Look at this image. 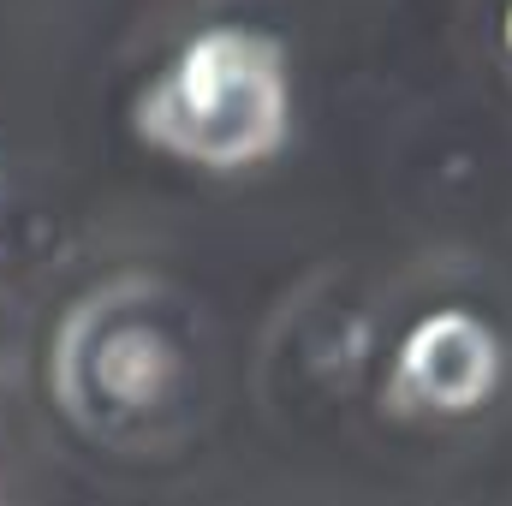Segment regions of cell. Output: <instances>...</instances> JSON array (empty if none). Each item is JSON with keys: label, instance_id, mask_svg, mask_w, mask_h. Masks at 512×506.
Instances as JSON below:
<instances>
[{"label": "cell", "instance_id": "6da1fadb", "mask_svg": "<svg viewBox=\"0 0 512 506\" xmlns=\"http://www.w3.org/2000/svg\"><path fill=\"white\" fill-rule=\"evenodd\" d=\"M131 120L155 149L191 167H251L274 155L292 126L286 48L245 24H215L173 54V66L143 90Z\"/></svg>", "mask_w": 512, "mask_h": 506}, {"label": "cell", "instance_id": "3957f363", "mask_svg": "<svg viewBox=\"0 0 512 506\" xmlns=\"http://www.w3.org/2000/svg\"><path fill=\"white\" fill-rule=\"evenodd\" d=\"M507 54H512V6H507Z\"/></svg>", "mask_w": 512, "mask_h": 506}, {"label": "cell", "instance_id": "7a4b0ae2", "mask_svg": "<svg viewBox=\"0 0 512 506\" xmlns=\"http://www.w3.org/2000/svg\"><path fill=\"white\" fill-rule=\"evenodd\" d=\"M501 381V340L471 310H435L423 316L399 358H393V399H411L423 411H477Z\"/></svg>", "mask_w": 512, "mask_h": 506}]
</instances>
